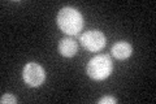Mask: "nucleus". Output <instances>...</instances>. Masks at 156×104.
<instances>
[{"label": "nucleus", "instance_id": "f03ea898", "mask_svg": "<svg viewBox=\"0 0 156 104\" xmlns=\"http://www.w3.org/2000/svg\"><path fill=\"white\" fill-rule=\"evenodd\" d=\"M112 60L107 55H99L92 57L87 64V74L94 81H104L112 73Z\"/></svg>", "mask_w": 156, "mask_h": 104}, {"label": "nucleus", "instance_id": "6e6552de", "mask_svg": "<svg viewBox=\"0 0 156 104\" xmlns=\"http://www.w3.org/2000/svg\"><path fill=\"white\" fill-rule=\"evenodd\" d=\"M98 103L99 104H116L117 100L115 98H112V96H104V98H101Z\"/></svg>", "mask_w": 156, "mask_h": 104}, {"label": "nucleus", "instance_id": "f257e3e1", "mask_svg": "<svg viewBox=\"0 0 156 104\" xmlns=\"http://www.w3.org/2000/svg\"><path fill=\"white\" fill-rule=\"evenodd\" d=\"M57 25L62 33L68 35H77L83 27V18L82 14L74 8L64 7L57 14Z\"/></svg>", "mask_w": 156, "mask_h": 104}, {"label": "nucleus", "instance_id": "0eeeda50", "mask_svg": "<svg viewBox=\"0 0 156 104\" xmlns=\"http://www.w3.org/2000/svg\"><path fill=\"white\" fill-rule=\"evenodd\" d=\"M0 102H2V104H14L17 103V98L13 96L12 94H4L0 99Z\"/></svg>", "mask_w": 156, "mask_h": 104}, {"label": "nucleus", "instance_id": "7ed1b4c3", "mask_svg": "<svg viewBox=\"0 0 156 104\" xmlns=\"http://www.w3.org/2000/svg\"><path fill=\"white\" fill-rule=\"evenodd\" d=\"M22 77L29 86L31 87H38L41 86L46 80V73L39 64L37 63H27L23 66L22 70Z\"/></svg>", "mask_w": 156, "mask_h": 104}, {"label": "nucleus", "instance_id": "20e7f679", "mask_svg": "<svg viewBox=\"0 0 156 104\" xmlns=\"http://www.w3.org/2000/svg\"><path fill=\"white\" fill-rule=\"evenodd\" d=\"M80 42L87 51L98 52V51H100V49L104 48L105 37H104V34L99 30H89L81 35Z\"/></svg>", "mask_w": 156, "mask_h": 104}, {"label": "nucleus", "instance_id": "423d86ee", "mask_svg": "<svg viewBox=\"0 0 156 104\" xmlns=\"http://www.w3.org/2000/svg\"><path fill=\"white\" fill-rule=\"evenodd\" d=\"M78 51V44L72 38H62L58 43V52L65 57H73Z\"/></svg>", "mask_w": 156, "mask_h": 104}, {"label": "nucleus", "instance_id": "39448f33", "mask_svg": "<svg viewBox=\"0 0 156 104\" xmlns=\"http://www.w3.org/2000/svg\"><path fill=\"white\" fill-rule=\"evenodd\" d=\"M111 52L113 57H116L117 60H126L131 56L133 53V48L129 43L126 42H116L111 48Z\"/></svg>", "mask_w": 156, "mask_h": 104}]
</instances>
